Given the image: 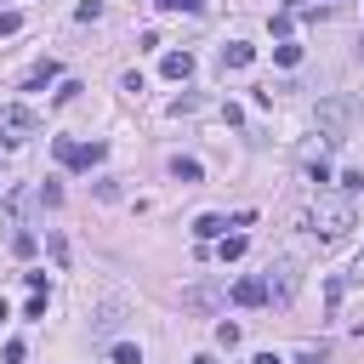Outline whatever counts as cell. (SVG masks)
<instances>
[{"label": "cell", "instance_id": "cell-21", "mask_svg": "<svg viewBox=\"0 0 364 364\" xmlns=\"http://www.w3.org/2000/svg\"><path fill=\"white\" fill-rule=\"evenodd\" d=\"M17 28H23V17L17 11H0V34H17Z\"/></svg>", "mask_w": 364, "mask_h": 364}, {"label": "cell", "instance_id": "cell-20", "mask_svg": "<svg viewBox=\"0 0 364 364\" xmlns=\"http://www.w3.org/2000/svg\"><path fill=\"white\" fill-rule=\"evenodd\" d=\"M330 0H284V11H324Z\"/></svg>", "mask_w": 364, "mask_h": 364}, {"label": "cell", "instance_id": "cell-22", "mask_svg": "<svg viewBox=\"0 0 364 364\" xmlns=\"http://www.w3.org/2000/svg\"><path fill=\"white\" fill-rule=\"evenodd\" d=\"M250 364H284V358H279V353H256Z\"/></svg>", "mask_w": 364, "mask_h": 364}, {"label": "cell", "instance_id": "cell-23", "mask_svg": "<svg viewBox=\"0 0 364 364\" xmlns=\"http://www.w3.org/2000/svg\"><path fill=\"white\" fill-rule=\"evenodd\" d=\"M353 279H364V250H358V256H353Z\"/></svg>", "mask_w": 364, "mask_h": 364}, {"label": "cell", "instance_id": "cell-24", "mask_svg": "<svg viewBox=\"0 0 364 364\" xmlns=\"http://www.w3.org/2000/svg\"><path fill=\"white\" fill-rule=\"evenodd\" d=\"M193 364H216V358H210V353H199V358H193Z\"/></svg>", "mask_w": 364, "mask_h": 364}, {"label": "cell", "instance_id": "cell-12", "mask_svg": "<svg viewBox=\"0 0 364 364\" xmlns=\"http://www.w3.org/2000/svg\"><path fill=\"white\" fill-rule=\"evenodd\" d=\"M193 233H199V239H222V233H228V222H222V216H199V222H193Z\"/></svg>", "mask_w": 364, "mask_h": 364}, {"label": "cell", "instance_id": "cell-16", "mask_svg": "<svg viewBox=\"0 0 364 364\" xmlns=\"http://www.w3.org/2000/svg\"><path fill=\"white\" fill-rule=\"evenodd\" d=\"M114 364H142V353H136L131 341H119V347H114Z\"/></svg>", "mask_w": 364, "mask_h": 364}, {"label": "cell", "instance_id": "cell-18", "mask_svg": "<svg viewBox=\"0 0 364 364\" xmlns=\"http://www.w3.org/2000/svg\"><path fill=\"white\" fill-rule=\"evenodd\" d=\"M40 205H63V188L57 182H40Z\"/></svg>", "mask_w": 364, "mask_h": 364}, {"label": "cell", "instance_id": "cell-17", "mask_svg": "<svg viewBox=\"0 0 364 364\" xmlns=\"http://www.w3.org/2000/svg\"><path fill=\"white\" fill-rule=\"evenodd\" d=\"M154 6H165V11H205V0H154Z\"/></svg>", "mask_w": 364, "mask_h": 364}, {"label": "cell", "instance_id": "cell-8", "mask_svg": "<svg viewBox=\"0 0 364 364\" xmlns=\"http://www.w3.org/2000/svg\"><path fill=\"white\" fill-rule=\"evenodd\" d=\"M159 74H165V80H188V74H193V57H188V51H165Z\"/></svg>", "mask_w": 364, "mask_h": 364}, {"label": "cell", "instance_id": "cell-13", "mask_svg": "<svg viewBox=\"0 0 364 364\" xmlns=\"http://www.w3.org/2000/svg\"><path fill=\"white\" fill-rule=\"evenodd\" d=\"M358 188H364V171H341V176H336V193H347V199H353Z\"/></svg>", "mask_w": 364, "mask_h": 364}, {"label": "cell", "instance_id": "cell-6", "mask_svg": "<svg viewBox=\"0 0 364 364\" xmlns=\"http://www.w3.org/2000/svg\"><path fill=\"white\" fill-rule=\"evenodd\" d=\"M216 301H222L216 284H188V290H182V307H193V313H210Z\"/></svg>", "mask_w": 364, "mask_h": 364}, {"label": "cell", "instance_id": "cell-2", "mask_svg": "<svg viewBox=\"0 0 364 364\" xmlns=\"http://www.w3.org/2000/svg\"><path fill=\"white\" fill-rule=\"evenodd\" d=\"M313 119H318V136L336 148V142H347V131H353V119H358V102H353V97H318Z\"/></svg>", "mask_w": 364, "mask_h": 364}, {"label": "cell", "instance_id": "cell-3", "mask_svg": "<svg viewBox=\"0 0 364 364\" xmlns=\"http://www.w3.org/2000/svg\"><path fill=\"white\" fill-rule=\"evenodd\" d=\"M34 131H40L34 108H23V102H6L0 108V142H28Z\"/></svg>", "mask_w": 364, "mask_h": 364}, {"label": "cell", "instance_id": "cell-7", "mask_svg": "<svg viewBox=\"0 0 364 364\" xmlns=\"http://www.w3.org/2000/svg\"><path fill=\"white\" fill-rule=\"evenodd\" d=\"M233 301H239V307H262V301H267V279H239V284H233Z\"/></svg>", "mask_w": 364, "mask_h": 364}, {"label": "cell", "instance_id": "cell-4", "mask_svg": "<svg viewBox=\"0 0 364 364\" xmlns=\"http://www.w3.org/2000/svg\"><path fill=\"white\" fill-rule=\"evenodd\" d=\"M102 142H68V136H57V159L63 165H74V171H91V165H102Z\"/></svg>", "mask_w": 364, "mask_h": 364}, {"label": "cell", "instance_id": "cell-9", "mask_svg": "<svg viewBox=\"0 0 364 364\" xmlns=\"http://www.w3.org/2000/svg\"><path fill=\"white\" fill-rule=\"evenodd\" d=\"M250 57H256V46H245V40H228V46H222V63H228V68H245Z\"/></svg>", "mask_w": 364, "mask_h": 364}, {"label": "cell", "instance_id": "cell-5", "mask_svg": "<svg viewBox=\"0 0 364 364\" xmlns=\"http://www.w3.org/2000/svg\"><path fill=\"white\" fill-rule=\"evenodd\" d=\"M262 279H267V301H290L296 296V262H273Z\"/></svg>", "mask_w": 364, "mask_h": 364}, {"label": "cell", "instance_id": "cell-26", "mask_svg": "<svg viewBox=\"0 0 364 364\" xmlns=\"http://www.w3.org/2000/svg\"><path fill=\"white\" fill-rule=\"evenodd\" d=\"M358 57H364V40H358Z\"/></svg>", "mask_w": 364, "mask_h": 364}, {"label": "cell", "instance_id": "cell-25", "mask_svg": "<svg viewBox=\"0 0 364 364\" xmlns=\"http://www.w3.org/2000/svg\"><path fill=\"white\" fill-rule=\"evenodd\" d=\"M0 318H11V307H6V301H0Z\"/></svg>", "mask_w": 364, "mask_h": 364}, {"label": "cell", "instance_id": "cell-19", "mask_svg": "<svg viewBox=\"0 0 364 364\" xmlns=\"http://www.w3.org/2000/svg\"><path fill=\"white\" fill-rule=\"evenodd\" d=\"M324 358H330L324 347H301V353H296V364H324Z\"/></svg>", "mask_w": 364, "mask_h": 364}, {"label": "cell", "instance_id": "cell-11", "mask_svg": "<svg viewBox=\"0 0 364 364\" xmlns=\"http://www.w3.org/2000/svg\"><path fill=\"white\" fill-rule=\"evenodd\" d=\"M171 176H176V182H199V159H182V154H176V159H171Z\"/></svg>", "mask_w": 364, "mask_h": 364}, {"label": "cell", "instance_id": "cell-14", "mask_svg": "<svg viewBox=\"0 0 364 364\" xmlns=\"http://www.w3.org/2000/svg\"><path fill=\"white\" fill-rule=\"evenodd\" d=\"M46 80H57V63H51V57H46V63H40V68H34V74H28V91H40V85H46Z\"/></svg>", "mask_w": 364, "mask_h": 364}, {"label": "cell", "instance_id": "cell-10", "mask_svg": "<svg viewBox=\"0 0 364 364\" xmlns=\"http://www.w3.org/2000/svg\"><path fill=\"white\" fill-rule=\"evenodd\" d=\"M245 245H250L245 233H222V245H216V256H222V262H239V256H245Z\"/></svg>", "mask_w": 364, "mask_h": 364}, {"label": "cell", "instance_id": "cell-1", "mask_svg": "<svg viewBox=\"0 0 364 364\" xmlns=\"http://www.w3.org/2000/svg\"><path fill=\"white\" fill-rule=\"evenodd\" d=\"M307 228H313L324 245H330V239H341V233L353 228V199H347V193H318V205H313Z\"/></svg>", "mask_w": 364, "mask_h": 364}, {"label": "cell", "instance_id": "cell-15", "mask_svg": "<svg viewBox=\"0 0 364 364\" xmlns=\"http://www.w3.org/2000/svg\"><path fill=\"white\" fill-rule=\"evenodd\" d=\"M273 57H279L284 68H296V63H301V46H273Z\"/></svg>", "mask_w": 364, "mask_h": 364}]
</instances>
